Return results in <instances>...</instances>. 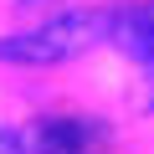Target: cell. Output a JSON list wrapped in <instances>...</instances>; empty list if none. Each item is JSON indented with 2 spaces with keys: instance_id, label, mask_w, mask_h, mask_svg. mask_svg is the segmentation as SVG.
Instances as JSON below:
<instances>
[{
  "instance_id": "6da1fadb",
  "label": "cell",
  "mask_w": 154,
  "mask_h": 154,
  "mask_svg": "<svg viewBox=\"0 0 154 154\" xmlns=\"http://www.w3.org/2000/svg\"><path fill=\"white\" fill-rule=\"evenodd\" d=\"M113 31V11L88 5V11H62L21 36H0V62H16V67H57L93 51L98 41H108Z\"/></svg>"
},
{
  "instance_id": "3957f363",
  "label": "cell",
  "mask_w": 154,
  "mask_h": 154,
  "mask_svg": "<svg viewBox=\"0 0 154 154\" xmlns=\"http://www.w3.org/2000/svg\"><path fill=\"white\" fill-rule=\"evenodd\" d=\"M144 98H149V108H154V67H149V82H144Z\"/></svg>"
},
{
  "instance_id": "7a4b0ae2",
  "label": "cell",
  "mask_w": 154,
  "mask_h": 154,
  "mask_svg": "<svg viewBox=\"0 0 154 154\" xmlns=\"http://www.w3.org/2000/svg\"><path fill=\"white\" fill-rule=\"evenodd\" d=\"M108 41H113L118 51H128L134 62L154 67V0H139V5L113 11V31H108Z\"/></svg>"
},
{
  "instance_id": "277c9868",
  "label": "cell",
  "mask_w": 154,
  "mask_h": 154,
  "mask_svg": "<svg viewBox=\"0 0 154 154\" xmlns=\"http://www.w3.org/2000/svg\"><path fill=\"white\" fill-rule=\"evenodd\" d=\"M21 11H36V5H51V0H16Z\"/></svg>"
}]
</instances>
